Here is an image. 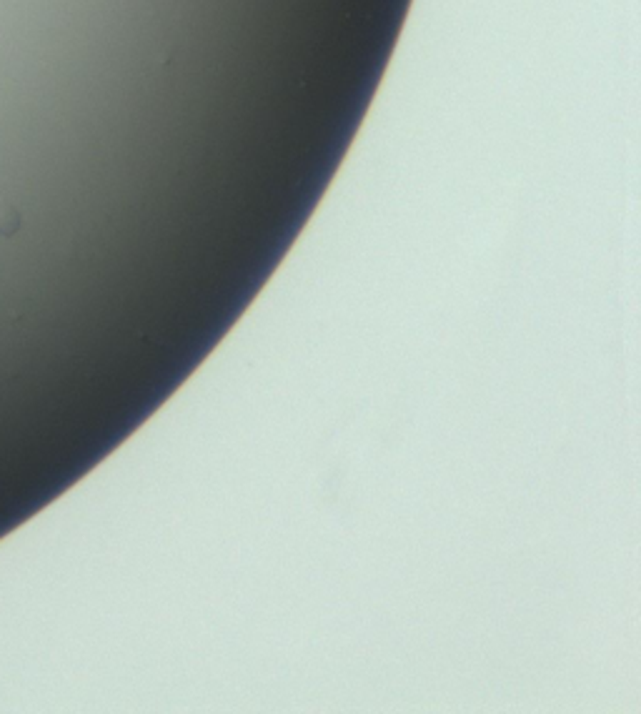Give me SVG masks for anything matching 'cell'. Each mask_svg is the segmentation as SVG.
<instances>
[{"instance_id":"1","label":"cell","mask_w":641,"mask_h":714,"mask_svg":"<svg viewBox=\"0 0 641 714\" xmlns=\"http://www.w3.org/2000/svg\"><path fill=\"white\" fill-rule=\"evenodd\" d=\"M21 223H23L21 211H18L13 204L0 206V236H5V238L15 236L21 231Z\"/></svg>"}]
</instances>
